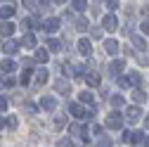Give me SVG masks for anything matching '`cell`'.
<instances>
[{
	"label": "cell",
	"mask_w": 149,
	"mask_h": 147,
	"mask_svg": "<svg viewBox=\"0 0 149 147\" xmlns=\"http://www.w3.org/2000/svg\"><path fill=\"white\" fill-rule=\"evenodd\" d=\"M121 123H123V116L118 112H114V114L107 116V128H121Z\"/></svg>",
	"instance_id": "obj_1"
},
{
	"label": "cell",
	"mask_w": 149,
	"mask_h": 147,
	"mask_svg": "<svg viewBox=\"0 0 149 147\" xmlns=\"http://www.w3.org/2000/svg\"><path fill=\"white\" fill-rule=\"evenodd\" d=\"M116 26H118V24H116V17H114V14H107V17H104V29H107V31H114Z\"/></svg>",
	"instance_id": "obj_2"
},
{
	"label": "cell",
	"mask_w": 149,
	"mask_h": 147,
	"mask_svg": "<svg viewBox=\"0 0 149 147\" xmlns=\"http://www.w3.org/2000/svg\"><path fill=\"white\" fill-rule=\"evenodd\" d=\"M69 112L76 116V119H85V109H83L81 104H71V107H69Z\"/></svg>",
	"instance_id": "obj_3"
},
{
	"label": "cell",
	"mask_w": 149,
	"mask_h": 147,
	"mask_svg": "<svg viewBox=\"0 0 149 147\" xmlns=\"http://www.w3.org/2000/svg\"><path fill=\"white\" fill-rule=\"evenodd\" d=\"M125 119H128L130 123H135V121L140 119V109H137V107H130L128 112H125Z\"/></svg>",
	"instance_id": "obj_4"
},
{
	"label": "cell",
	"mask_w": 149,
	"mask_h": 147,
	"mask_svg": "<svg viewBox=\"0 0 149 147\" xmlns=\"http://www.w3.org/2000/svg\"><path fill=\"white\" fill-rule=\"evenodd\" d=\"M123 66H125V62H123V60H116V62H111V66H109V74H111V76H116V74H118Z\"/></svg>",
	"instance_id": "obj_5"
},
{
	"label": "cell",
	"mask_w": 149,
	"mask_h": 147,
	"mask_svg": "<svg viewBox=\"0 0 149 147\" xmlns=\"http://www.w3.org/2000/svg\"><path fill=\"white\" fill-rule=\"evenodd\" d=\"M45 81H47V71H45V69H38V71H36V83L43 85Z\"/></svg>",
	"instance_id": "obj_6"
},
{
	"label": "cell",
	"mask_w": 149,
	"mask_h": 147,
	"mask_svg": "<svg viewBox=\"0 0 149 147\" xmlns=\"http://www.w3.org/2000/svg\"><path fill=\"white\" fill-rule=\"evenodd\" d=\"M104 48H107V52H109V55H114V52L118 50V43H116L114 38H109V41L104 43Z\"/></svg>",
	"instance_id": "obj_7"
},
{
	"label": "cell",
	"mask_w": 149,
	"mask_h": 147,
	"mask_svg": "<svg viewBox=\"0 0 149 147\" xmlns=\"http://www.w3.org/2000/svg\"><path fill=\"white\" fill-rule=\"evenodd\" d=\"M43 26H45V31H57L59 29V22L57 19H47V22H43Z\"/></svg>",
	"instance_id": "obj_8"
},
{
	"label": "cell",
	"mask_w": 149,
	"mask_h": 147,
	"mask_svg": "<svg viewBox=\"0 0 149 147\" xmlns=\"http://www.w3.org/2000/svg\"><path fill=\"white\" fill-rule=\"evenodd\" d=\"M12 69H14V62L12 60H3V62H0V71H3V74L12 71Z\"/></svg>",
	"instance_id": "obj_9"
},
{
	"label": "cell",
	"mask_w": 149,
	"mask_h": 147,
	"mask_svg": "<svg viewBox=\"0 0 149 147\" xmlns=\"http://www.w3.org/2000/svg\"><path fill=\"white\" fill-rule=\"evenodd\" d=\"M140 81H142V78H140L137 71H130V74H128V83H130V85H140Z\"/></svg>",
	"instance_id": "obj_10"
},
{
	"label": "cell",
	"mask_w": 149,
	"mask_h": 147,
	"mask_svg": "<svg viewBox=\"0 0 149 147\" xmlns=\"http://www.w3.org/2000/svg\"><path fill=\"white\" fill-rule=\"evenodd\" d=\"M78 50H81V52H83V55H85V57H88V55H90V52H92V50H90V43H88V41H85V38H81V43H78Z\"/></svg>",
	"instance_id": "obj_11"
},
{
	"label": "cell",
	"mask_w": 149,
	"mask_h": 147,
	"mask_svg": "<svg viewBox=\"0 0 149 147\" xmlns=\"http://www.w3.org/2000/svg\"><path fill=\"white\" fill-rule=\"evenodd\" d=\"M54 107H57L54 97H43V109H47V112H50V109H54Z\"/></svg>",
	"instance_id": "obj_12"
},
{
	"label": "cell",
	"mask_w": 149,
	"mask_h": 147,
	"mask_svg": "<svg viewBox=\"0 0 149 147\" xmlns=\"http://www.w3.org/2000/svg\"><path fill=\"white\" fill-rule=\"evenodd\" d=\"M3 48H5V52H7V55H12V52H17V48H19V43H14V41H7V43H5Z\"/></svg>",
	"instance_id": "obj_13"
},
{
	"label": "cell",
	"mask_w": 149,
	"mask_h": 147,
	"mask_svg": "<svg viewBox=\"0 0 149 147\" xmlns=\"http://www.w3.org/2000/svg\"><path fill=\"white\" fill-rule=\"evenodd\" d=\"M14 14V5H5V7H0V17H12Z\"/></svg>",
	"instance_id": "obj_14"
},
{
	"label": "cell",
	"mask_w": 149,
	"mask_h": 147,
	"mask_svg": "<svg viewBox=\"0 0 149 147\" xmlns=\"http://www.w3.org/2000/svg\"><path fill=\"white\" fill-rule=\"evenodd\" d=\"M109 102L114 104V107H121V104L125 102V97H123V95H111V97H109Z\"/></svg>",
	"instance_id": "obj_15"
},
{
	"label": "cell",
	"mask_w": 149,
	"mask_h": 147,
	"mask_svg": "<svg viewBox=\"0 0 149 147\" xmlns=\"http://www.w3.org/2000/svg\"><path fill=\"white\" fill-rule=\"evenodd\" d=\"M47 48L57 52V50H62V43H59V41H54V38H47Z\"/></svg>",
	"instance_id": "obj_16"
},
{
	"label": "cell",
	"mask_w": 149,
	"mask_h": 147,
	"mask_svg": "<svg viewBox=\"0 0 149 147\" xmlns=\"http://www.w3.org/2000/svg\"><path fill=\"white\" fill-rule=\"evenodd\" d=\"M88 83H90V85H100V83H102V78L97 76V74H88Z\"/></svg>",
	"instance_id": "obj_17"
},
{
	"label": "cell",
	"mask_w": 149,
	"mask_h": 147,
	"mask_svg": "<svg viewBox=\"0 0 149 147\" xmlns=\"http://www.w3.org/2000/svg\"><path fill=\"white\" fill-rule=\"evenodd\" d=\"M54 88H57L59 93H69V83H66V81H57V83H54Z\"/></svg>",
	"instance_id": "obj_18"
},
{
	"label": "cell",
	"mask_w": 149,
	"mask_h": 147,
	"mask_svg": "<svg viewBox=\"0 0 149 147\" xmlns=\"http://www.w3.org/2000/svg\"><path fill=\"white\" fill-rule=\"evenodd\" d=\"M24 45H26V48H33V45H36V36H33V33L24 36Z\"/></svg>",
	"instance_id": "obj_19"
},
{
	"label": "cell",
	"mask_w": 149,
	"mask_h": 147,
	"mask_svg": "<svg viewBox=\"0 0 149 147\" xmlns=\"http://www.w3.org/2000/svg\"><path fill=\"white\" fill-rule=\"evenodd\" d=\"M133 100H135V102H144V100H147V95L142 93V90H133Z\"/></svg>",
	"instance_id": "obj_20"
},
{
	"label": "cell",
	"mask_w": 149,
	"mask_h": 147,
	"mask_svg": "<svg viewBox=\"0 0 149 147\" xmlns=\"http://www.w3.org/2000/svg\"><path fill=\"white\" fill-rule=\"evenodd\" d=\"M0 31H3V36H10V33L14 31V24H10V22H7V24H3V29H0Z\"/></svg>",
	"instance_id": "obj_21"
},
{
	"label": "cell",
	"mask_w": 149,
	"mask_h": 147,
	"mask_svg": "<svg viewBox=\"0 0 149 147\" xmlns=\"http://www.w3.org/2000/svg\"><path fill=\"white\" fill-rule=\"evenodd\" d=\"M36 60H38V62H47V52L45 50H38V52H36Z\"/></svg>",
	"instance_id": "obj_22"
},
{
	"label": "cell",
	"mask_w": 149,
	"mask_h": 147,
	"mask_svg": "<svg viewBox=\"0 0 149 147\" xmlns=\"http://www.w3.org/2000/svg\"><path fill=\"white\" fill-rule=\"evenodd\" d=\"M81 102H92V93H88V90L81 93Z\"/></svg>",
	"instance_id": "obj_23"
},
{
	"label": "cell",
	"mask_w": 149,
	"mask_h": 147,
	"mask_svg": "<svg viewBox=\"0 0 149 147\" xmlns=\"http://www.w3.org/2000/svg\"><path fill=\"white\" fill-rule=\"evenodd\" d=\"M85 0H73V7H76V10H85Z\"/></svg>",
	"instance_id": "obj_24"
},
{
	"label": "cell",
	"mask_w": 149,
	"mask_h": 147,
	"mask_svg": "<svg viewBox=\"0 0 149 147\" xmlns=\"http://www.w3.org/2000/svg\"><path fill=\"white\" fill-rule=\"evenodd\" d=\"M76 26H78V31H85V29H88V22H85V19H78Z\"/></svg>",
	"instance_id": "obj_25"
},
{
	"label": "cell",
	"mask_w": 149,
	"mask_h": 147,
	"mask_svg": "<svg viewBox=\"0 0 149 147\" xmlns=\"http://www.w3.org/2000/svg\"><path fill=\"white\" fill-rule=\"evenodd\" d=\"M97 147H111V140H109V138H102V140L97 142Z\"/></svg>",
	"instance_id": "obj_26"
},
{
	"label": "cell",
	"mask_w": 149,
	"mask_h": 147,
	"mask_svg": "<svg viewBox=\"0 0 149 147\" xmlns=\"http://www.w3.org/2000/svg\"><path fill=\"white\" fill-rule=\"evenodd\" d=\"M133 41H135V45H137V48H144V41L140 38V36H133Z\"/></svg>",
	"instance_id": "obj_27"
},
{
	"label": "cell",
	"mask_w": 149,
	"mask_h": 147,
	"mask_svg": "<svg viewBox=\"0 0 149 147\" xmlns=\"http://www.w3.org/2000/svg\"><path fill=\"white\" fill-rule=\"evenodd\" d=\"M5 109H7V100H5V97H0V114H3Z\"/></svg>",
	"instance_id": "obj_28"
},
{
	"label": "cell",
	"mask_w": 149,
	"mask_h": 147,
	"mask_svg": "<svg viewBox=\"0 0 149 147\" xmlns=\"http://www.w3.org/2000/svg\"><path fill=\"white\" fill-rule=\"evenodd\" d=\"M71 133H73V135H78V133H81V126H78V123H73V126H71Z\"/></svg>",
	"instance_id": "obj_29"
},
{
	"label": "cell",
	"mask_w": 149,
	"mask_h": 147,
	"mask_svg": "<svg viewBox=\"0 0 149 147\" xmlns=\"http://www.w3.org/2000/svg\"><path fill=\"white\" fill-rule=\"evenodd\" d=\"M107 5H109L111 10H114V7H118V0H107Z\"/></svg>",
	"instance_id": "obj_30"
},
{
	"label": "cell",
	"mask_w": 149,
	"mask_h": 147,
	"mask_svg": "<svg viewBox=\"0 0 149 147\" xmlns=\"http://www.w3.org/2000/svg\"><path fill=\"white\" fill-rule=\"evenodd\" d=\"M7 126H10V128H17V119H14V116H12V119H7Z\"/></svg>",
	"instance_id": "obj_31"
},
{
	"label": "cell",
	"mask_w": 149,
	"mask_h": 147,
	"mask_svg": "<svg viewBox=\"0 0 149 147\" xmlns=\"http://www.w3.org/2000/svg\"><path fill=\"white\" fill-rule=\"evenodd\" d=\"M24 5H26V7L31 10V7H36V0H24Z\"/></svg>",
	"instance_id": "obj_32"
},
{
	"label": "cell",
	"mask_w": 149,
	"mask_h": 147,
	"mask_svg": "<svg viewBox=\"0 0 149 147\" xmlns=\"http://www.w3.org/2000/svg\"><path fill=\"white\" fill-rule=\"evenodd\" d=\"M59 147H73V145H71L69 140H62V142H59Z\"/></svg>",
	"instance_id": "obj_33"
},
{
	"label": "cell",
	"mask_w": 149,
	"mask_h": 147,
	"mask_svg": "<svg viewBox=\"0 0 149 147\" xmlns=\"http://www.w3.org/2000/svg\"><path fill=\"white\" fill-rule=\"evenodd\" d=\"M142 147H149V135H144V138H142Z\"/></svg>",
	"instance_id": "obj_34"
},
{
	"label": "cell",
	"mask_w": 149,
	"mask_h": 147,
	"mask_svg": "<svg viewBox=\"0 0 149 147\" xmlns=\"http://www.w3.org/2000/svg\"><path fill=\"white\" fill-rule=\"evenodd\" d=\"M142 31H144V33H149V22H144V24H142Z\"/></svg>",
	"instance_id": "obj_35"
},
{
	"label": "cell",
	"mask_w": 149,
	"mask_h": 147,
	"mask_svg": "<svg viewBox=\"0 0 149 147\" xmlns=\"http://www.w3.org/2000/svg\"><path fill=\"white\" fill-rule=\"evenodd\" d=\"M144 126H147V128H149V116H147V119H144Z\"/></svg>",
	"instance_id": "obj_36"
},
{
	"label": "cell",
	"mask_w": 149,
	"mask_h": 147,
	"mask_svg": "<svg viewBox=\"0 0 149 147\" xmlns=\"http://www.w3.org/2000/svg\"><path fill=\"white\" fill-rule=\"evenodd\" d=\"M3 126H5V121H3V119H0V128H3Z\"/></svg>",
	"instance_id": "obj_37"
},
{
	"label": "cell",
	"mask_w": 149,
	"mask_h": 147,
	"mask_svg": "<svg viewBox=\"0 0 149 147\" xmlns=\"http://www.w3.org/2000/svg\"><path fill=\"white\" fill-rule=\"evenodd\" d=\"M57 3H64V0H57Z\"/></svg>",
	"instance_id": "obj_38"
}]
</instances>
